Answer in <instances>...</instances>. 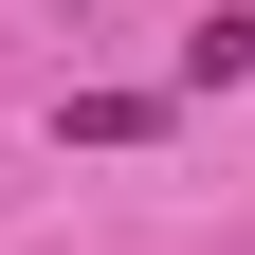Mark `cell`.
<instances>
[{
  "mask_svg": "<svg viewBox=\"0 0 255 255\" xmlns=\"http://www.w3.org/2000/svg\"><path fill=\"white\" fill-rule=\"evenodd\" d=\"M55 128H73V146H146V128H164V91H73Z\"/></svg>",
  "mask_w": 255,
  "mask_h": 255,
  "instance_id": "obj_2",
  "label": "cell"
},
{
  "mask_svg": "<svg viewBox=\"0 0 255 255\" xmlns=\"http://www.w3.org/2000/svg\"><path fill=\"white\" fill-rule=\"evenodd\" d=\"M237 73H255V0H219L201 37H182V91H237Z\"/></svg>",
  "mask_w": 255,
  "mask_h": 255,
  "instance_id": "obj_1",
  "label": "cell"
}]
</instances>
